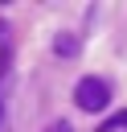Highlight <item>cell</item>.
<instances>
[{
    "instance_id": "obj_2",
    "label": "cell",
    "mask_w": 127,
    "mask_h": 132,
    "mask_svg": "<svg viewBox=\"0 0 127 132\" xmlns=\"http://www.w3.org/2000/svg\"><path fill=\"white\" fill-rule=\"evenodd\" d=\"M78 50H82V41H78L74 33H57V37H53V54H57V58H78Z\"/></svg>"
},
{
    "instance_id": "obj_3",
    "label": "cell",
    "mask_w": 127,
    "mask_h": 132,
    "mask_svg": "<svg viewBox=\"0 0 127 132\" xmlns=\"http://www.w3.org/2000/svg\"><path fill=\"white\" fill-rule=\"evenodd\" d=\"M115 128H127V111H115V116H111L107 124H98L94 132H115Z\"/></svg>"
},
{
    "instance_id": "obj_5",
    "label": "cell",
    "mask_w": 127,
    "mask_h": 132,
    "mask_svg": "<svg viewBox=\"0 0 127 132\" xmlns=\"http://www.w3.org/2000/svg\"><path fill=\"white\" fill-rule=\"evenodd\" d=\"M0 124H4V103H0Z\"/></svg>"
},
{
    "instance_id": "obj_1",
    "label": "cell",
    "mask_w": 127,
    "mask_h": 132,
    "mask_svg": "<svg viewBox=\"0 0 127 132\" xmlns=\"http://www.w3.org/2000/svg\"><path fill=\"white\" fill-rule=\"evenodd\" d=\"M74 103H78L82 111H102V107L111 103V82H107V78H94V74L78 78V87H74Z\"/></svg>"
},
{
    "instance_id": "obj_4",
    "label": "cell",
    "mask_w": 127,
    "mask_h": 132,
    "mask_svg": "<svg viewBox=\"0 0 127 132\" xmlns=\"http://www.w3.org/2000/svg\"><path fill=\"white\" fill-rule=\"evenodd\" d=\"M45 132H74V124H70V120H53Z\"/></svg>"
}]
</instances>
